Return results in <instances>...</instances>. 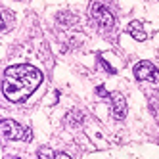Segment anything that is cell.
Masks as SVG:
<instances>
[{"label":"cell","instance_id":"cell-1","mask_svg":"<svg viewBox=\"0 0 159 159\" xmlns=\"http://www.w3.org/2000/svg\"><path fill=\"white\" fill-rule=\"evenodd\" d=\"M42 83V73L33 65H12L2 77V94L6 100L21 104L25 102Z\"/></svg>","mask_w":159,"mask_h":159},{"label":"cell","instance_id":"cell-2","mask_svg":"<svg viewBox=\"0 0 159 159\" xmlns=\"http://www.w3.org/2000/svg\"><path fill=\"white\" fill-rule=\"evenodd\" d=\"M0 129H2V136L6 140H25V142H29L33 138V134L27 127H21L19 123H16L12 119H4L2 125H0Z\"/></svg>","mask_w":159,"mask_h":159},{"label":"cell","instance_id":"cell-3","mask_svg":"<svg viewBox=\"0 0 159 159\" xmlns=\"http://www.w3.org/2000/svg\"><path fill=\"white\" fill-rule=\"evenodd\" d=\"M134 77L138 79V81L157 83L159 81V71H157V67L152 61H138L134 65Z\"/></svg>","mask_w":159,"mask_h":159},{"label":"cell","instance_id":"cell-4","mask_svg":"<svg viewBox=\"0 0 159 159\" xmlns=\"http://www.w3.org/2000/svg\"><path fill=\"white\" fill-rule=\"evenodd\" d=\"M92 19L102 29H113V25H115V17H113L111 10L106 8V6H102V4L92 6Z\"/></svg>","mask_w":159,"mask_h":159},{"label":"cell","instance_id":"cell-5","mask_svg":"<svg viewBox=\"0 0 159 159\" xmlns=\"http://www.w3.org/2000/svg\"><path fill=\"white\" fill-rule=\"evenodd\" d=\"M109 100H111V111H113V117L117 121L125 119L127 115V102L121 94H109Z\"/></svg>","mask_w":159,"mask_h":159},{"label":"cell","instance_id":"cell-6","mask_svg":"<svg viewBox=\"0 0 159 159\" xmlns=\"http://www.w3.org/2000/svg\"><path fill=\"white\" fill-rule=\"evenodd\" d=\"M127 31H129V35H130L134 40H138V42H144V40H146V31H144V27H142L140 21H130Z\"/></svg>","mask_w":159,"mask_h":159},{"label":"cell","instance_id":"cell-7","mask_svg":"<svg viewBox=\"0 0 159 159\" xmlns=\"http://www.w3.org/2000/svg\"><path fill=\"white\" fill-rule=\"evenodd\" d=\"M14 14H12V10H8V8H2V27H0V31L2 33H6V31H10L12 29V25H14Z\"/></svg>","mask_w":159,"mask_h":159},{"label":"cell","instance_id":"cell-8","mask_svg":"<svg viewBox=\"0 0 159 159\" xmlns=\"http://www.w3.org/2000/svg\"><path fill=\"white\" fill-rule=\"evenodd\" d=\"M37 159H56V153L50 150V148H46V146H42L40 150L37 152Z\"/></svg>","mask_w":159,"mask_h":159},{"label":"cell","instance_id":"cell-9","mask_svg":"<svg viewBox=\"0 0 159 159\" xmlns=\"http://www.w3.org/2000/svg\"><path fill=\"white\" fill-rule=\"evenodd\" d=\"M100 63H102V67H104V69H106L107 73H115V69H113V67H111V65H109L104 58H100Z\"/></svg>","mask_w":159,"mask_h":159},{"label":"cell","instance_id":"cell-10","mask_svg":"<svg viewBox=\"0 0 159 159\" xmlns=\"http://www.w3.org/2000/svg\"><path fill=\"white\" fill-rule=\"evenodd\" d=\"M56 159H71V157L67 153H63V152H58V153H56Z\"/></svg>","mask_w":159,"mask_h":159},{"label":"cell","instance_id":"cell-11","mask_svg":"<svg viewBox=\"0 0 159 159\" xmlns=\"http://www.w3.org/2000/svg\"><path fill=\"white\" fill-rule=\"evenodd\" d=\"M98 96H109V94H107V92H106V90H104V88H102V86H100V88H98Z\"/></svg>","mask_w":159,"mask_h":159},{"label":"cell","instance_id":"cell-12","mask_svg":"<svg viewBox=\"0 0 159 159\" xmlns=\"http://www.w3.org/2000/svg\"><path fill=\"white\" fill-rule=\"evenodd\" d=\"M14 159H19V157H14Z\"/></svg>","mask_w":159,"mask_h":159}]
</instances>
